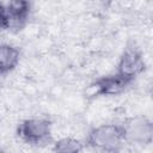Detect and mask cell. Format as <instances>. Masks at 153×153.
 I'll return each instance as SVG.
<instances>
[{
    "label": "cell",
    "mask_w": 153,
    "mask_h": 153,
    "mask_svg": "<svg viewBox=\"0 0 153 153\" xmlns=\"http://www.w3.org/2000/svg\"><path fill=\"white\" fill-rule=\"evenodd\" d=\"M126 143L123 123L108 122L90 129L86 135L85 145L99 153L121 151Z\"/></svg>",
    "instance_id": "cell-1"
},
{
    "label": "cell",
    "mask_w": 153,
    "mask_h": 153,
    "mask_svg": "<svg viewBox=\"0 0 153 153\" xmlns=\"http://www.w3.org/2000/svg\"><path fill=\"white\" fill-rule=\"evenodd\" d=\"M16 134L29 146H45L53 140V123L47 117H29L18 123Z\"/></svg>",
    "instance_id": "cell-2"
},
{
    "label": "cell",
    "mask_w": 153,
    "mask_h": 153,
    "mask_svg": "<svg viewBox=\"0 0 153 153\" xmlns=\"http://www.w3.org/2000/svg\"><path fill=\"white\" fill-rule=\"evenodd\" d=\"M146 61L141 50L135 44H128L120 55L116 73L134 82L135 79L146 71Z\"/></svg>",
    "instance_id": "cell-3"
},
{
    "label": "cell",
    "mask_w": 153,
    "mask_h": 153,
    "mask_svg": "<svg viewBox=\"0 0 153 153\" xmlns=\"http://www.w3.org/2000/svg\"><path fill=\"white\" fill-rule=\"evenodd\" d=\"M123 127L126 133V142H131L133 145L140 147H146L152 143L153 123L147 116H134L123 122Z\"/></svg>",
    "instance_id": "cell-4"
},
{
    "label": "cell",
    "mask_w": 153,
    "mask_h": 153,
    "mask_svg": "<svg viewBox=\"0 0 153 153\" xmlns=\"http://www.w3.org/2000/svg\"><path fill=\"white\" fill-rule=\"evenodd\" d=\"M6 30L8 31H20L25 27L31 14V2L26 0H8L1 1Z\"/></svg>",
    "instance_id": "cell-5"
},
{
    "label": "cell",
    "mask_w": 153,
    "mask_h": 153,
    "mask_svg": "<svg viewBox=\"0 0 153 153\" xmlns=\"http://www.w3.org/2000/svg\"><path fill=\"white\" fill-rule=\"evenodd\" d=\"M134 82L121 76L116 72L102 75L92 82L94 96L100 97H114L124 93Z\"/></svg>",
    "instance_id": "cell-6"
},
{
    "label": "cell",
    "mask_w": 153,
    "mask_h": 153,
    "mask_svg": "<svg viewBox=\"0 0 153 153\" xmlns=\"http://www.w3.org/2000/svg\"><path fill=\"white\" fill-rule=\"evenodd\" d=\"M20 50L18 47L2 43L0 44V75H5L14 71L20 62Z\"/></svg>",
    "instance_id": "cell-7"
},
{
    "label": "cell",
    "mask_w": 153,
    "mask_h": 153,
    "mask_svg": "<svg viewBox=\"0 0 153 153\" xmlns=\"http://www.w3.org/2000/svg\"><path fill=\"white\" fill-rule=\"evenodd\" d=\"M53 153H84V143L72 136L59 139L53 145Z\"/></svg>",
    "instance_id": "cell-8"
},
{
    "label": "cell",
    "mask_w": 153,
    "mask_h": 153,
    "mask_svg": "<svg viewBox=\"0 0 153 153\" xmlns=\"http://www.w3.org/2000/svg\"><path fill=\"white\" fill-rule=\"evenodd\" d=\"M6 30V24H5V16H4V10H2V4L0 1V32Z\"/></svg>",
    "instance_id": "cell-9"
},
{
    "label": "cell",
    "mask_w": 153,
    "mask_h": 153,
    "mask_svg": "<svg viewBox=\"0 0 153 153\" xmlns=\"http://www.w3.org/2000/svg\"><path fill=\"white\" fill-rule=\"evenodd\" d=\"M104 153H121V151H112V152H104Z\"/></svg>",
    "instance_id": "cell-10"
},
{
    "label": "cell",
    "mask_w": 153,
    "mask_h": 153,
    "mask_svg": "<svg viewBox=\"0 0 153 153\" xmlns=\"http://www.w3.org/2000/svg\"><path fill=\"white\" fill-rule=\"evenodd\" d=\"M0 153H7L5 149H2V148H0Z\"/></svg>",
    "instance_id": "cell-11"
},
{
    "label": "cell",
    "mask_w": 153,
    "mask_h": 153,
    "mask_svg": "<svg viewBox=\"0 0 153 153\" xmlns=\"http://www.w3.org/2000/svg\"><path fill=\"white\" fill-rule=\"evenodd\" d=\"M0 78H1V75H0Z\"/></svg>",
    "instance_id": "cell-12"
}]
</instances>
